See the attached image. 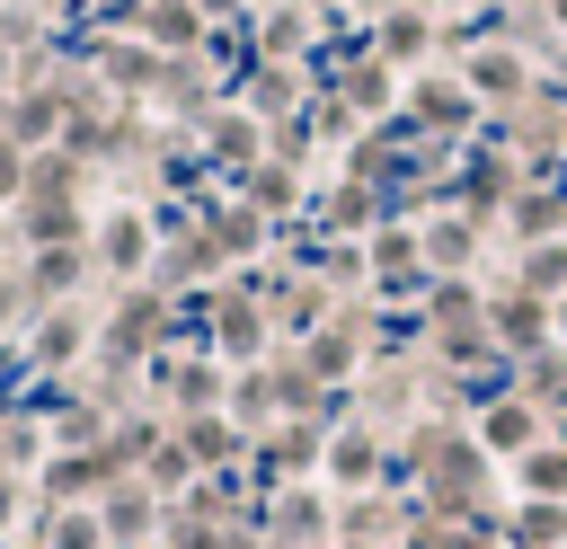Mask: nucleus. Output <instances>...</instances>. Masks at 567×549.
Segmentation results:
<instances>
[{"instance_id": "1", "label": "nucleus", "mask_w": 567, "mask_h": 549, "mask_svg": "<svg viewBox=\"0 0 567 549\" xmlns=\"http://www.w3.org/2000/svg\"><path fill=\"white\" fill-rule=\"evenodd\" d=\"M478 443H487L496 460H523V452H540V443H549V425H540V398H523V390H514V398H496V407L478 416Z\"/></svg>"}, {"instance_id": "2", "label": "nucleus", "mask_w": 567, "mask_h": 549, "mask_svg": "<svg viewBox=\"0 0 567 549\" xmlns=\"http://www.w3.org/2000/svg\"><path fill=\"white\" fill-rule=\"evenodd\" d=\"M567 540V505L558 496H523V514H514V549H558Z\"/></svg>"}, {"instance_id": "3", "label": "nucleus", "mask_w": 567, "mask_h": 549, "mask_svg": "<svg viewBox=\"0 0 567 549\" xmlns=\"http://www.w3.org/2000/svg\"><path fill=\"white\" fill-rule=\"evenodd\" d=\"M142 35H151V44H195V35H204V9H195V0H151V9H142Z\"/></svg>"}, {"instance_id": "4", "label": "nucleus", "mask_w": 567, "mask_h": 549, "mask_svg": "<svg viewBox=\"0 0 567 549\" xmlns=\"http://www.w3.org/2000/svg\"><path fill=\"white\" fill-rule=\"evenodd\" d=\"M514 469H523V496H558V505H567V443H540V452H523Z\"/></svg>"}, {"instance_id": "5", "label": "nucleus", "mask_w": 567, "mask_h": 549, "mask_svg": "<svg viewBox=\"0 0 567 549\" xmlns=\"http://www.w3.org/2000/svg\"><path fill=\"white\" fill-rule=\"evenodd\" d=\"M540 328H549L540 292H523V301H496V336H505V345H523V354H532V345H540Z\"/></svg>"}, {"instance_id": "6", "label": "nucleus", "mask_w": 567, "mask_h": 549, "mask_svg": "<svg viewBox=\"0 0 567 549\" xmlns=\"http://www.w3.org/2000/svg\"><path fill=\"white\" fill-rule=\"evenodd\" d=\"M523 398H567V345H532V363H523Z\"/></svg>"}, {"instance_id": "7", "label": "nucleus", "mask_w": 567, "mask_h": 549, "mask_svg": "<svg viewBox=\"0 0 567 549\" xmlns=\"http://www.w3.org/2000/svg\"><path fill=\"white\" fill-rule=\"evenodd\" d=\"M514 230H523V239H558V230H567V195H523V204H514Z\"/></svg>"}, {"instance_id": "8", "label": "nucleus", "mask_w": 567, "mask_h": 549, "mask_svg": "<svg viewBox=\"0 0 567 549\" xmlns=\"http://www.w3.org/2000/svg\"><path fill=\"white\" fill-rule=\"evenodd\" d=\"M142 257H151V230H142L133 213H115V221H106V266H124V274H133Z\"/></svg>"}, {"instance_id": "9", "label": "nucleus", "mask_w": 567, "mask_h": 549, "mask_svg": "<svg viewBox=\"0 0 567 549\" xmlns=\"http://www.w3.org/2000/svg\"><path fill=\"white\" fill-rule=\"evenodd\" d=\"M523 292H567V248H558V239H540V248L523 257Z\"/></svg>"}, {"instance_id": "10", "label": "nucleus", "mask_w": 567, "mask_h": 549, "mask_svg": "<svg viewBox=\"0 0 567 549\" xmlns=\"http://www.w3.org/2000/svg\"><path fill=\"white\" fill-rule=\"evenodd\" d=\"M470 89H487V97H514V89H523V62H514V53H478V62H470Z\"/></svg>"}, {"instance_id": "11", "label": "nucleus", "mask_w": 567, "mask_h": 549, "mask_svg": "<svg viewBox=\"0 0 567 549\" xmlns=\"http://www.w3.org/2000/svg\"><path fill=\"white\" fill-rule=\"evenodd\" d=\"M53 124H62V106H53V97H27V106H9V142H18V151H27V142H44Z\"/></svg>"}, {"instance_id": "12", "label": "nucleus", "mask_w": 567, "mask_h": 549, "mask_svg": "<svg viewBox=\"0 0 567 549\" xmlns=\"http://www.w3.org/2000/svg\"><path fill=\"white\" fill-rule=\"evenodd\" d=\"M328 469H337V478H372V469H381L372 434H337V443H328Z\"/></svg>"}, {"instance_id": "13", "label": "nucleus", "mask_w": 567, "mask_h": 549, "mask_svg": "<svg viewBox=\"0 0 567 549\" xmlns=\"http://www.w3.org/2000/svg\"><path fill=\"white\" fill-rule=\"evenodd\" d=\"M275 531H284V540H328V505H310V496H284Z\"/></svg>"}, {"instance_id": "14", "label": "nucleus", "mask_w": 567, "mask_h": 549, "mask_svg": "<svg viewBox=\"0 0 567 549\" xmlns=\"http://www.w3.org/2000/svg\"><path fill=\"white\" fill-rule=\"evenodd\" d=\"M186 452H195V460H230V452H239V434H230L221 416H195V425H186Z\"/></svg>"}, {"instance_id": "15", "label": "nucleus", "mask_w": 567, "mask_h": 549, "mask_svg": "<svg viewBox=\"0 0 567 549\" xmlns=\"http://www.w3.org/2000/svg\"><path fill=\"white\" fill-rule=\"evenodd\" d=\"M53 549H106V514H71V505H62V522H53Z\"/></svg>"}, {"instance_id": "16", "label": "nucleus", "mask_w": 567, "mask_h": 549, "mask_svg": "<svg viewBox=\"0 0 567 549\" xmlns=\"http://www.w3.org/2000/svg\"><path fill=\"white\" fill-rule=\"evenodd\" d=\"M425 257L434 266H470V221H434L425 230Z\"/></svg>"}, {"instance_id": "17", "label": "nucleus", "mask_w": 567, "mask_h": 549, "mask_svg": "<svg viewBox=\"0 0 567 549\" xmlns=\"http://www.w3.org/2000/svg\"><path fill=\"white\" fill-rule=\"evenodd\" d=\"M97 478H106V460H53V478H44V487H53L62 505H80V487H97Z\"/></svg>"}, {"instance_id": "18", "label": "nucleus", "mask_w": 567, "mask_h": 549, "mask_svg": "<svg viewBox=\"0 0 567 549\" xmlns=\"http://www.w3.org/2000/svg\"><path fill=\"white\" fill-rule=\"evenodd\" d=\"M71 274H80V248H44L35 257V292H71Z\"/></svg>"}, {"instance_id": "19", "label": "nucleus", "mask_w": 567, "mask_h": 549, "mask_svg": "<svg viewBox=\"0 0 567 549\" xmlns=\"http://www.w3.org/2000/svg\"><path fill=\"white\" fill-rule=\"evenodd\" d=\"M257 336H266V328H257V310H248V301H221V345H230V354H248Z\"/></svg>"}, {"instance_id": "20", "label": "nucleus", "mask_w": 567, "mask_h": 549, "mask_svg": "<svg viewBox=\"0 0 567 549\" xmlns=\"http://www.w3.org/2000/svg\"><path fill=\"white\" fill-rule=\"evenodd\" d=\"M416 115L452 124V115H470V97H461V89H443V80H425V89H416Z\"/></svg>"}, {"instance_id": "21", "label": "nucleus", "mask_w": 567, "mask_h": 549, "mask_svg": "<svg viewBox=\"0 0 567 549\" xmlns=\"http://www.w3.org/2000/svg\"><path fill=\"white\" fill-rule=\"evenodd\" d=\"M106 531H115V540H142V531H151V505H142V496H115V505H106Z\"/></svg>"}, {"instance_id": "22", "label": "nucleus", "mask_w": 567, "mask_h": 549, "mask_svg": "<svg viewBox=\"0 0 567 549\" xmlns=\"http://www.w3.org/2000/svg\"><path fill=\"white\" fill-rule=\"evenodd\" d=\"M27 186H35V177H27V151L0 142V204H27Z\"/></svg>"}, {"instance_id": "23", "label": "nucleus", "mask_w": 567, "mask_h": 549, "mask_svg": "<svg viewBox=\"0 0 567 549\" xmlns=\"http://www.w3.org/2000/svg\"><path fill=\"white\" fill-rule=\"evenodd\" d=\"M346 363H354L346 336H319V345H310V372H319V381H346Z\"/></svg>"}, {"instance_id": "24", "label": "nucleus", "mask_w": 567, "mask_h": 549, "mask_svg": "<svg viewBox=\"0 0 567 549\" xmlns=\"http://www.w3.org/2000/svg\"><path fill=\"white\" fill-rule=\"evenodd\" d=\"M35 345H44V363H62V354L80 345V319H44V336H35Z\"/></svg>"}, {"instance_id": "25", "label": "nucleus", "mask_w": 567, "mask_h": 549, "mask_svg": "<svg viewBox=\"0 0 567 549\" xmlns=\"http://www.w3.org/2000/svg\"><path fill=\"white\" fill-rule=\"evenodd\" d=\"M416 44H425V27H416V18H390V35H381V53H416Z\"/></svg>"}, {"instance_id": "26", "label": "nucleus", "mask_w": 567, "mask_h": 549, "mask_svg": "<svg viewBox=\"0 0 567 549\" xmlns=\"http://www.w3.org/2000/svg\"><path fill=\"white\" fill-rule=\"evenodd\" d=\"M195 9H204V18H230V9H239V0H195Z\"/></svg>"}, {"instance_id": "27", "label": "nucleus", "mask_w": 567, "mask_h": 549, "mask_svg": "<svg viewBox=\"0 0 567 549\" xmlns=\"http://www.w3.org/2000/svg\"><path fill=\"white\" fill-rule=\"evenodd\" d=\"M9 319H18V292H9V283H0V328H9Z\"/></svg>"}, {"instance_id": "28", "label": "nucleus", "mask_w": 567, "mask_h": 549, "mask_svg": "<svg viewBox=\"0 0 567 549\" xmlns=\"http://www.w3.org/2000/svg\"><path fill=\"white\" fill-rule=\"evenodd\" d=\"M0 142H9V97H0Z\"/></svg>"}, {"instance_id": "29", "label": "nucleus", "mask_w": 567, "mask_h": 549, "mask_svg": "<svg viewBox=\"0 0 567 549\" xmlns=\"http://www.w3.org/2000/svg\"><path fill=\"white\" fill-rule=\"evenodd\" d=\"M0 89H9V53H0Z\"/></svg>"}, {"instance_id": "30", "label": "nucleus", "mask_w": 567, "mask_h": 549, "mask_svg": "<svg viewBox=\"0 0 567 549\" xmlns=\"http://www.w3.org/2000/svg\"><path fill=\"white\" fill-rule=\"evenodd\" d=\"M558 336H567V301H558Z\"/></svg>"}, {"instance_id": "31", "label": "nucleus", "mask_w": 567, "mask_h": 549, "mask_svg": "<svg viewBox=\"0 0 567 549\" xmlns=\"http://www.w3.org/2000/svg\"><path fill=\"white\" fill-rule=\"evenodd\" d=\"M346 549H381V540H346Z\"/></svg>"}, {"instance_id": "32", "label": "nucleus", "mask_w": 567, "mask_h": 549, "mask_svg": "<svg viewBox=\"0 0 567 549\" xmlns=\"http://www.w3.org/2000/svg\"><path fill=\"white\" fill-rule=\"evenodd\" d=\"M549 9H558V18H567V0H549Z\"/></svg>"}, {"instance_id": "33", "label": "nucleus", "mask_w": 567, "mask_h": 549, "mask_svg": "<svg viewBox=\"0 0 567 549\" xmlns=\"http://www.w3.org/2000/svg\"><path fill=\"white\" fill-rule=\"evenodd\" d=\"M0 248H9V230H0Z\"/></svg>"}, {"instance_id": "34", "label": "nucleus", "mask_w": 567, "mask_h": 549, "mask_svg": "<svg viewBox=\"0 0 567 549\" xmlns=\"http://www.w3.org/2000/svg\"><path fill=\"white\" fill-rule=\"evenodd\" d=\"M0 460H9V452H0Z\"/></svg>"}]
</instances>
